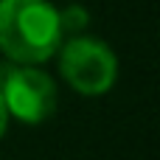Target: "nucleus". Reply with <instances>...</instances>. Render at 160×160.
Segmentation results:
<instances>
[{
    "label": "nucleus",
    "mask_w": 160,
    "mask_h": 160,
    "mask_svg": "<svg viewBox=\"0 0 160 160\" xmlns=\"http://www.w3.org/2000/svg\"><path fill=\"white\" fill-rule=\"evenodd\" d=\"M0 98L6 107V115L37 127L45 124L59 104V90L56 82L39 70V65H17V62H3L0 65Z\"/></svg>",
    "instance_id": "2"
},
{
    "label": "nucleus",
    "mask_w": 160,
    "mask_h": 160,
    "mask_svg": "<svg viewBox=\"0 0 160 160\" xmlns=\"http://www.w3.org/2000/svg\"><path fill=\"white\" fill-rule=\"evenodd\" d=\"M59 8L48 0H0V53L17 65H42L62 45Z\"/></svg>",
    "instance_id": "1"
},
{
    "label": "nucleus",
    "mask_w": 160,
    "mask_h": 160,
    "mask_svg": "<svg viewBox=\"0 0 160 160\" xmlns=\"http://www.w3.org/2000/svg\"><path fill=\"white\" fill-rule=\"evenodd\" d=\"M90 25V11L79 3H70L59 11V28H62V37H79L84 28Z\"/></svg>",
    "instance_id": "4"
},
{
    "label": "nucleus",
    "mask_w": 160,
    "mask_h": 160,
    "mask_svg": "<svg viewBox=\"0 0 160 160\" xmlns=\"http://www.w3.org/2000/svg\"><path fill=\"white\" fill-rule=\"evenodd\" d=\"M59 73L79 96H104L118 79V56L98 37H68L59 45Z\"/></svg>",
    "instance_id": "3"
},
{
    "label": "nucleus",
    "mask_w": 160,
    "mask_h": 160,
    "mask_svg": "<svg viewBox=\"0 0 160 160\" xmlns=\"http://www.w3.org/2000/svg\"><path fill=\"white\" fill-rule=\"evenodd\" d=\"M8 129V115H6V107H3V98H0V138L6 135Z\"/></svg>",
    "instance_id": "5"
}]
</instances>
